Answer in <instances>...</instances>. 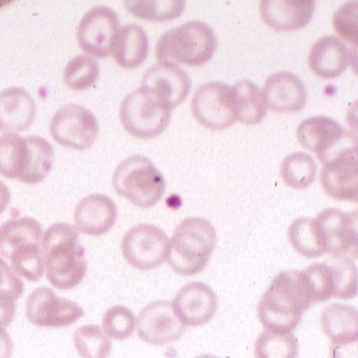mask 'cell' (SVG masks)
Returning a JSON list of instances; mask_svg holds the SVG:
<instances>
[{
	"mask_svg": "<svg viewBox=\"0 0 358 358\" xmlns=\"http://www.w3.org/2000/svg\"><path fill=\"white\" fill-rule=\"evenodd\" d=\"M311 304L303 273L285 270L273 278L259 300L257 313L266 331L288 334L299 326Z\"/></svg>",
	"mask_w": 358,
	"mask_h": 358,
	"instance_id": "obj_1",
	"label": "cell"
},
{
	"mask_svg": "<svg viewBox=\"0 0 358 358\" xmlns=\"http://www.w3.org/2000/svg\"><path fill=\"white\" fill-rule=\"evenodd\" d=\"M41 246L46 278L55 288L68 291L83 281L87 273V259L75 225L68 223L50 225L43 236Z\"/></svg>",
	"mask_w": 358,
	"mask_h": 358,
	"instance_id": "obj_2",
	"label": "cell"
},
{
	"mask_svg": "<svg viewBox=\"0 0 358 358\" xmlns=\"http://www.w3.org/2000/svg\"><path fill=\"white\" fill-rule=\"evenodd\" d=\"M55 162L52 144L40 136H0V174L27 185L41 183Z\"/></svg>",
	"mask_w": 358,
	"mask_h": 358,
	"instance_id": "obj_3",
	"label": "cell"
},
{
	"mask_svg": "<svg viewBox=\"0 0 358 358\" xmlns=\"http://www.w3.org/2000/svg\"><path fill=\"white\" fill-rule=\"evenodd\" d=\"M216 245L213 224L203 217H187L174 231L167 262L180 275L199 274L208 265Z\"/></svg>",
	"mask_w": 358,
	"mask_h": 358,
	"instance_id": "obj_4",
	"label": "cell"
},
{
	"mask_svg": "<svg viewBox=\"0 0 358 358\" xmlns=\"http://www.w3.org/2000/svg\"><path fill=\"white\" fill-rule=\"evenodd\" d=\"M217 49L215 31L200 21H190L166 31L157 41L159 62L187 66L206 64Z\"/></svg>",
	"mask_w": 358,
	"mask_h": 358,
	"instance_id": "obj_5",
	"label": "cell"
},
{
	"mask_svg": "<svg viewBox=\"0 0 358 358\" xmlns=\"http://www.w3.org/2000/svg\"><path fill=\"white\" fill-rule=\"evenodd\" d=\"M113 187L118 196L138 208H152L166 192V180L155 163L143 155L122 160L114 174Z\"/></svg>",
	"mask_w": 358,
	"mask_h": 358,
	"instance_id": "obj_6",
	"label": "cell"
},
{
	"mask_svg": "<svg viewBox=\"0 0 358 358\" xmlns=\"http://www.w3.org/2000/svg\"><path fill=\"white\" fill-rule=\"evenodd\" d=\"M173 108L154 90L140 87L125 96L120 108L124 129L137 138H154L170 124Z\"/></svg>",
	"mask_w": 358,
	"mask_h": 358,
	"instance_id": "obj_7",
	"label": "cell"
},
{
	"mask_svg": "<svg viewBox=\"0 0 358 358\" xmlns=\"http://www.w3.org/2000/svg\"><path fill=\"white\" fill-rule=\"evenodd\" d=\"M313 303H322L331 297L342 300L357 296V266L352 257L331 255L322 264H313L303 271Z\"/></svg>",
	"mask_w": 358,
	"mask_h": 358,
	"instance_id": "obj_8",
	"label": "cell"
},
{
	"mask_svg": "<svg viewBox=\"0 0 358 358\" xmlns=\"http://www.w3.org/2000/svg\"><path fill=\"white\" fill-rule=\"evenodd\" d=\"M170 241L164 231L152 224H138L122 238L125 261L137 270H152L167 261Z\"/></svg>",
	"mask_w": 358,
	"mask_h": 358,
	"instance_id": "obj_9",
	"label": "cell"
},
{
	"mask_svg": "<svg viewBox=\"0 0 358 358\" xmlns=\"http://www.w3.org/2000/svg\"><path fill=\"white\" fill-rule=\"evenodd\" d=\"M192 112L202 127L223 131L238 121L232 86L222 82L202 85L192 101Z\"/></svg>",
	"mask_w": 358,
	"mask_h": 358,
	"instance_id": "obj_10",
	"label": "cell"
},
{
	"mask_svg": "<svg viewBox=\"0 0 358 358\" xmlns=\"http://www.w3.org/2000/svg\"><path fill=\"white\" fill-rule=\"evenodd\" d=\"M50 134L59 144L83 151L89 150L95 143L99 134V125L89 109L69 103L53 115Z\"/></svg>",
	"mask_w": 358,
	"mask_h": 358,
	"instance_id": "obj_11",
	"label": "cell"
},
{
	"mask_svg": "<svg viewBox=\"0 0 358 358\" xmlns=\"http://www.w3.org/2000/svg\"><path fill=\"white\" fill-rule=\"evenodd\" d=\"M324 192L338 201L357 202V144H350L329 157L320 171Z\"/></svg>",
	"mask_w": 358,
	"mask_h": 358,
	"instance_id": "obj_12",
	"label": "cell"
},
{
	"mask_svg": "<svg viewBox=\"0 0 358 358\" xmlns=\"http://www.w3.org/2000/svg\"><path fill=\"white\" fill-rule=\"evenodd\" d=\"M120 30V18L110 7L96 6L86 13L78 26V43L94 57H108Z\"/></svg>",
	"mask_w": 358,
	"mask_h": 358,
	"instance_id": "obj_13",
	"label": "cell"
},
{
	"mask_svg": "<svg viewBox=\"0 0 358 358\" xmlns=\"http://www.w3.org/2000/svg\"><path fill=\"white\" fill-rule=\"evenodd\" d=\"M83 315L85 311L79 304L59 297L45 287L33 292L26 301V316L37 327H67L76 323Z\"/></svg>",
	"mask_w": 358,
	"mask_h": 358,
	"instance_id": "obj_14",
	"label": "cell"
},
{
	"mask_svg": "<svg viewBox=\"0 0 358 358\" xmlns=\"http://www.w3.org/2000/svg\"><path fill=\"white\" fill-rule=\"evenodd\" d=\"M138 336L148 345L164 346L182 338L186 326L182 323L173 301L148 304L136 319Z\"/></svg>",
	"mask_w": 358,
	"mask_h": 358,
	"instance_id": "obj_15",
	"label": "cell"
},
{
	"mask_svg": "<svg viewBox=\"0 0 358 358\" xmlns=\"http://www.w3.org/2000/svg\"><path fill=\"white\" fill-rule=\"evenodd\" d=\"M323 333L331 341L333 358H357L358 313L356 308L334 303L320 316Z\"/></svg>",
	"mask_w": 358,
	"mask_h": 358,
	"instance_id": "obj_16",
	"label": "cell"
},
{
	"mask_svg": "<svg viewBox=\"0 0 358 358\" xmlns=\"http://www.w3.org/2000/svg\"><path fill=\"white\" fill-rule=\"evenodd\" d=\"M315 222L319 227L324 251L331 255H348L357 250V212L330 208L320 212Z\"/></svg>",
	"mask_w": 358,
	"mask_h": 358,
	"instance_id": "obj_17",
	"label": "cell"
},
{
	"mask_svg": "<svg viewBox=\"0 0 358 358\" xmlns=\"http://www.w3.org/2000/svg\"><path fill=\"white\" fill-rule=\"evenodd\" d=\"M217 296L202 282H190L177 293L173 306L182 323L187 327L206 324L217 311Z\"/></svg>",
	"mask_w": 358,
	"mask_h": 358,
	"instance_id": "obj_18",
	"label": "cell"
},
{
	"mask_svg": "<svg viewBox=\"0 0 358 358\" xmlns=\"http://www.w3.org/2000/svg\"><path fill=\"white\" fill-rule=\"evenodd\" d=\"M141 87L157 91L174 109L187 98L192 89V79L177 64L159 62L145 72Z\"/></svg>",
	"mask_w": 358,
	"mask_h": 358,
	"instance_id": "obj_19",
	"label": "cell"
},
{
	"mask_svg": "<svg viewBox=\"0 0 358 358\" xmlns=\"http://www.w3.org/2000/svg\"><path fill=\"white\" fill-rule=\"evenodd\" d=\"M265 102L273 112H300L307 103V90L294 73L282 71L268 76L264 91Z\"/></svg>",
	"mask_w": 358,
	"mask_h": 358,
	"instance_id": "obj_20",
	"label": "cell"
},
{
	"mask_svg": "<svg viewBox=\"0 0 358 358\" xmlns=\"http://www.w3.org/2000/svg\"><path fill=\"white\" fill-rule=\"evenodd\" d=\"M345 137L341 124L326 115H317L304 120L297 127V138L300 144L315 152L322 163L331 157L333 150Z\"/></svg>",
	"mask_w": 358,
	"mask_h": 358,
	"instance_id": "obj_21",
	"label": "cell"
},
{
	"mask_svg": "<svg viewBox=\"0 0 358 358\" xmlns=\"http://www.w3.org/2000/svg\"><path fill=\"white\" fill-rule=\"evenodd\" d=\"M73 219L79 232L101 236L109 232L117 222L115 202L105 194H91L76 205Z\"/></svg>",
	"mask_w": 358,
	"mask_h": 358,
	"instance_id": "obj_22",
	"label": "cell"
},
{
	"mask_svg": "<svg viewBox=\"0 0 358 358\" xmlns=\"http://www.w3.org/2000/svg\"><path fill=\"white\" fill-rule=\"evenodd\" d=\"M316 3L299 0H262V20L277 31H293L306 27L313 20Z\"/></svg>",
	"mask_w": 358,
	"mask_h": 358,
	"instance_id": "obj_23",
	"label": "cell"
},
{
	"mask_svg": "<svg viewBox=\"0 0 358 358\" xmlns=\"http://www.w3.org/2000/svg\"><path fill=\"white\" fill-rule=\"evenodd\" d=\"M36 120L34 98L21 87L0 92V131L17 134L26 131Z\"/></svg>",
	"mask_w": 358,
	"mask_h": 358,
	"instance_id": "obj_24",
	"label": "cell"
},
{
	"mask_svg": "<svg viewBox=\"0 0 358 358\" xmlns=\"http://www.w3.org/2000/svg\"><path fill=\"white\" fill-rule=\"evenodd\" d=\"M349 63L346 45L334 36H326L313 45L308 53V66L315 75L323 79L341 76Z\"/></svg>",
	"mask_w": 358,
	"mask_h": 358,
	"instance_id": "obj_25",
	"label": "cell"
},
{
	"mask_svg": "<svg viewBox=\"0 0 358 358\" xmlns=\"http://www.w3.org/2000/svg\"><path fill=\"white\" fill-rule=\"evenodd\" d=\"M148 50V37L141 26L129 23L120 27L112 52L118 66L124 68L140 67L147 60Z\"/></svg>",
	"mask_w": 358,
	"mask_h": 358,
	"instance_id": "obj_26",
	"label": "cell"
},
{
	"mask_svg": "<svg viewBox=\"0 0 358 358\" xmlns=\"http://www.w3.org/2000/svg\"><path fill=\"white\" fill-rule=\"evenodd\" d=\"M43 228L33 217H18L0 225V255L8 258L11 252L26 243H43Z\"/></svg>",
	"mask_w": 358,
	"mask_h": 358,
	"instance_id": "obj_27",
	"label": "cell"
},
{
	"mask_svg": "<svg viewBox=\"0 0 358 358\" xmlns=\"http://www.w3.org/2000/svg\"><path fill=\"white\" fill-rule=\"evenodd\" d=\"M238 121L247 125L259 124L266 115V102L262 91L250 80H241L234 87Z\"/></svg>",
	"mask_w": 358,
	"mask_h": 358,
	"instance_id": "obj_28",
	"label": "cell"
},
{
	"mask_svg": "<svg viewBox=\"0 0 358 358\" xmlns=\"http://www.w3.org/2000/svg\"><path fill=\"white\" fill-rule=\"evenodd\" d=\"M288 239L292 247L306 258H317L326 252L322 235L315 219H296L288 229Z\"/></svg>",
	"mask_w": 358,
	"mask_h": 358,
	"instance_id": "obj_29",
	"label": "cell"
},
{
	"mask_svg": "<svg viewBox=\"0 0 358 358\" xmlns=\"http://www.w3.org/2000/svg\"><path fill=\"white\" fill-rule=\"evenodd\" d=\"M186 3L183 0H131L125 8L140 20L164 22L182 15Z\"/></svg>",
	"mask_w": 358,
	"mask_h": 358,
	"instance_id": "obj_30",
	"label": "cell"
},
{
	"mask_svg": "<svg viewBox=\"0 0 358 358\" xmlns=\"http://www.w3.org/2000/svg\"><path fill=\"white\" fill-rule=\"evenodd\" d=\"M280 174L289 187L306 189L316 179L317 166L310 154L293 152L282 160Z\"/></svg>",
	"mask_w": 358,
	"mask_h": 358,
	"instance_id": "obj_31",
	"label": "cell"
},
{
	"mask_svg": "<svg viewBox=\"0 0 358 358\" xmlns=\"http://www.w3.org/2000/svg\"><path fill=\"white\" fill-rule=\"evenodd\" d=\"M43 243H26L15 248L8 259L11 261V270L27 281L36 282L41 280L45 273Z\"/></svg>",
	"mask_w": 358,
	"mask_h": 358,
	"instance_id": "obj_32",
	"label": "cell"
},
{
	"mask_svg": "<svg viewBox=\"0 0 358 358\" xmlns=\"http://www.w3.org/2000/svg\"><path fill=\"white\" fill-rule=\"evenodd\" d=\"M73 343L82 358H108L112 352V339L95 324H85L73 333Z\"/></svg>",
	"mask_w": 358,
	"mask_h": 358,
	"instance_id": "obj_33",
	"label": "cell"
},
{
	"mask_svg": "<svg viewBox=\"0 0 358 358\" xmlns=\"http://www.w3.org/2000/svg\"><path fill=\"white\" fill-rule=\"evenodd\" d=\"M299 342L292 333H261L255 341L254 356L255 358H297Z\"/></svg>",
	"mask_w": 358,
	"mask_h": 358,
	"instance_id": "obj_34",
	"label": "cell"
},
{
	"mask_svg": "<svg viewBox=\"0 0 358 358\" xmlns=\"http://www.w3.org/2000/svg\"><path fill=\"white\" fill-rule=\"evenodd\" d=\"M99 76V64L87 55L73 57L64 69V83L69 89L76 91L87 90L96 82Z\"/></svg>",
	"mask_w": 358,
	"mask_h": 358,
	"instance_id": "obj_35",
	"label": "cell"
},
{
	"mask_svg": "<svg viewBox=\"0 0 358 358\" xmlns=\"http://www.w3.org/2000/svg\"><path fill=\"white\" fill-rule=\"evenodd\" d=\"M102 327L105 334L110 339L122 341L134 336L136 316L129 308L124 306H114L103 315Z\"/></svg>",
	"mask_w": 358,
	"mask_h": 358,
	"instance_id": "obj_36",
	"label": "cell"
},
{
	"mask_svg": "<svg viewBox=\"0 0 358 358\" xmlns=\"http://www.w3.org/2000/svg\"><path fill=\"white\" fill-rule=\"evenodd\" d=\"M357 7V1L346 3L336 10V13L333 17V24H334L336 34L339 37H342L343 41L355 45V46L358 43Z\"/></svg>",
	"mask_w": 358,
	"mask_h": 358,
	"instance_id": "obj_37",
	"label": "cell"
},
{
	"mask_svg": "<svg viewBox=\"0 0 358 358\" xmlns=\"http://www.w3.org/2000/svg\"><path fill=\"white\" fill-rule=\"evenodd\" d=\"M24 291L22 280L0 258V297L17 301Z\"/></svg>",
	"mask_w": 358,
	"mask_h": 358,
	"instance_id": "obj_38",
	"label": "cell"
},
{
	"mask_svg": "<svg viewBox=\"0 0 358 358\" xmlns=\"http://www.w3.org/2000/svg\"><path fill=\"white\" fill-rule=\"evenodd\" d=\"M15 301L6 299V297H0V329H7L15 315Z\"/></svg>",
	"mask_w": 358,
	"mask_h": 358,
	"instance_id": "obj_39",
	"label": "cell"
},
{
	"mask_svg": "<svg viewBox=\"0 0 358 358\" xmlns=\"http://www.w3.org/2000/svg\"><path fill=\"white\" fill-rule=\"evenodd\" d=\"M13 339L6 333V330L0 329V358H10L13 355Z\"/></svg>",
	"mask_w": 358,
	"mask_h": 358,
	"instance_id": "obj_40",
	"label": "cell"
},
{
	"mask_svg": "<svg viewBox=\"0 0 358 358\" xmlns=\"http://www.w3.org/2000/svg\"><path fill=\"white\" fill-rule=\"evenodd\" d=\"M10 201H11V193L8 187L0 180V215L7 209Z\"/></svg>",
	"mask_w": 358,
	"mask_h": 358,
	"instance_id": "obj_41",
	"label": "cell"
},
{
	"mask_svg": "<svg viewBox=\"0 0 358 358\" xmlns=\"http://www.w3.org/2000/svg\"><path fill=\"white\" fill-rule=\"evenodd\" d=\"M197 358H219L216 357V356H212V355H203V356H200V357Z\"/></svg>",
	"mask_w": 358,
	"mask_h": 358,
	"instance_id": "obj_42",
	"label": "cell"
}]
</instances>
